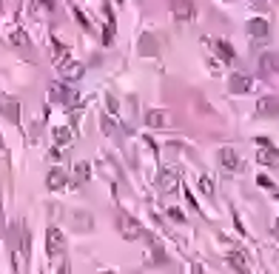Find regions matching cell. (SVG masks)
<instances>
[{
  "label": "cell",
  "mask_w": 279,
  "mask_h": 274,
  "mask_svg": "<svg viewBox=\"0 0 279 274\" xmlns=\"http://www.w3.org/2000/svg\"><path fill=\"white\" fill-rule=\"evenodd\" d=\"M86 74V69H83V63H77V60H63L60 63V77H63V83H74V80H80Z\"/></svg>",
  "instance_id": "obj_7"
},
{
  "label": "cell",
  "mask_w": 279,
  "mask_h": 274,
  "mask_svg": "<svg viewBox=\"0 0 279 274\" xmlns=\"http://www.w3.org/2000/svg\"><path fill=\"white\" fill-rule=\"evenodd\" d=\"M145 123H148L151 129H163L165 126V112H160V108H148V112H145Z\"/></svg>",
  "instance_id": "obj_18"
},
{
  "label": "cell",
  "mask_w": 279,
  "mask_h": 274,
  "mask_svg": "<svg viewBox=\"0 0 279 274\" xmlns=\"http://www.w3.org/2000/svg\"><path fill=\"white\" fill-rule=\"evenodd\" d=\"M200 191H202V195H208V197H211V195L216 191L214 177H211V174H202V177H200Z\"/></svg>",
  "instance_id": "obj_21"
},
{
  "label": "cell",
  "mask_w": 279,
  "mask_h": 274,
  "mask_svg": "<svg viewBox=\"0 0 279 274\" xmlns=\"http://www.w3.org/2000/svg\"><path fill=\"white\" fill-rule=\"evenodd\" d=\"M0 149H3V137H0Z\"/></svg>",
  "instance_id": "obj_35"
},
{
  "label": "cell",
  "mask_w": 279,
  "mask_h": 274,
  "mask_svg": "<svg viewBox=\"0 0 279 274\" xmlns=\"http://www.w3.org/2000/svg\"><path fill=\"white\" fill-rule=\"evenodd\" d=\"M49 100L63 103V106H74L77 103V92H72L66 83H49Z\"/></svg>",
  "instance_id": "obj_3"
},
{
  "label": "cell",
  "mask_w": 279,
  "mask_h": 274,
  "mask_svg": "<svg viewBox=\"0 0 279 274\" xmlns=\"http://www.w3.org/2000/svg\"><path fill=\"white\" fill-rule=\"evenodd\" d=\"M106 103H108V115L117 117V97L114 94H106Z\"/></svg>",
  "instance_id": "obj_28"
},
{
  "label": "cell",
  "mask_w": 279,
  "mask_h": 274,
  "mask_svg": "<svg viewBox=\"0 0 279 274\" xmlns=\"http://www.w3.org/2000/svg\"><path fill=\"white\" fill-rule=\"evenodd\" d=\"M74 140V131L69 129V126H60V129H54V143L57 146H66Z\"/></svg>",
  "instance_id": "obj_20"
},
{
  "label": "cell",
  "mask_w": 279,
  "mask_h": 274,
  "mask_svg": "<svg viewBox=\"0 0 279 274\" xmlns=\"http://www.w3.org/2000/svg\"><path fill=\"white\" fill-rule=\"evenodd\" d=\"M63 252H66V234L57 226H49V231H46V254L49 257H60Z\"/></svg>",
  "instance_id": "obj_2"
},
{
  "label": "cell",
  "mask_w": 279,
  "mask_h": 274,
  "mask_svg": "<svg viewBox=\"0 0 279 274\" xmlns=\"http://www.w3.org/2000/svg\"><path fill=\"white\" fill-rule=\"evenodd\" d=\"M228 89L234 94H248L251 89H254V80H251L245 72H234V74H231V80H228Z\"/></svg>",
  "instance_id": "obj_9"
},
{
  "label": "cell",
  "mask_w": 279,
  "mask_h": 274,
  "mask_svg": "<svg viewBox=\"0 0 279 274\" xmlns=\"http://www.w3.org/2000/svg\"><path fill=\"white\" fill-rule=\"evenodd\" d=\"M12 43H15V46H23V49H29L32 40H29V35H26L23 29H15V32H12Z\"/></svg>",
  "instance_id": "obj_23"
},
{
  "label": "cell",
  "mask_w": 279,
  "mask_h": 274,
  "mask_svg": "<svg viewBox=\"0 0 279 274\" xmlns=\"http://www.w3.org/2000/svg\"><path fill=\"white\" fill-rule=\"evenodd\" d=\"M216 157H220V166L225 169V172H239V169H242V157H239L234 149H228V146H225V149H220V154H216Z\"/></svg>",
  "instance_id": "obj_8"
},
{
  "label": "cell",
  "mask_w": 279,
  "mask_h": 274,
  "mask_svg": "<svg viewBox=\"0 0 279 274\" xmlns=\"http://www.w3.org/2000/svg\"><path fill=\"white\" fill-rule=\"evenodd\" d=\"M140 54H145V58H154V54H160L157 40H154L151 35H143V37H140Z\"/></svg>",
  "instance_id": "obj_17"
},
{
  "label": "cell",
  "mask_w": 279,
  "mask_h": 274,
  "mask_svg": "<svg viewBox=\"0 0 279 274\" xmlns=\"http://www.w3.org/2000/svg\"><path fill=\"white\" fill-rule=\"evenodd\" d=\"M114 220H117V231H120V234H122L126 240H143V237H145V240H151L148 234H145V229L140 226V220H134V217L126 214V211H117Z\"/></svg>",
  "instance_id": "obj_1"
},
{
  "label": "cell",
  "mask_w": 279,
  "mask_h": 274,
  "mask_svg": "<svg viewBox=\"0 0 279 274\" xmlns=\"http://www.w3.org/2000/svg\"><path fill=\"white\" fill-rule=\"evenodd\" d=\"M245 32H248L251 37H259V40H262V37H268V20H265V17H254V20H248V26H245Z\"/></svg>",
  "instance_id": "obj_14"
},
{
  "label": "cell",
  "mask_w": 279,
  "mask_h": 274,
  "mask_svg": "<svg viewBox=\"0 0 279 274\" xmlns=\"http://www.w3.org/2000/svg\"><path fill=\"white\" fill-rule=\"evenodd\" d=\"M74 220H77V226H80V231H88L94 226V220L88 214H74Z\"/></svg>",
  "instance_id": "obj_25"
},
{
  "label": "cell",
  "mask_w": 279,
  "mask_h": 274,
  "mask_svg": "<svg viewBox=\"0 0 279 274\" xmlns=\"http://www.w3.org/2000/svg\"><path fill=\"white\" fill-rule=\"evenodd\" d=\"M257 115L265 117V120H271V117H279V97L273 94H265L257 100Z\"/></svg>",
  "instance_id": "obj_6"
},
{
  "label": "cell",
  "mask_w": 279,
  "mask_h": 274,
  "mask_svg": "<svg viewBox=\"0 0 279 274\" xmlns=\"http://www.w3.org/2000/svg\"><path fill=\"white\" fill-rule=\"evenodd\" d=\"M83 180H88V166H86V163H80V166L77 169H74V186H77V183H83Z\"/></svg>",
  "instance_id": "obj_24"
},
{
  "label": "cell",
  "mask_w": 279,
  "mask_h": 274,
  "mask_svg": "<svg viewBox=\"0 0 279 274\" xmlns=\"http://www.w3.org/2000/svg\"><path fill=\"white\" fill-rule=\"evenodd\" d=\"M51 54H54V63H63V60H66V46L63 43H60V40H57V37H54V40H51Z\"/></svg>",
  "instance_id": "obj_22"
},
{
  "label": "cell",
  "mask_w": 279,
  "mask_h": 274,
  "mask_svg": "<svg viewBox=\"0 0 279 274\" xmlns=\"http://www.w3.org/2000/svg\"><path fill=\"white\" fill-rule=\"evenodd\" d=\"M234 226H236V231H239V234H248V229L242 226V220H239V214H236V211H234Z\"/></svg>",
  "instance_id": "obj_30"
},
{
  "label": "cell",
  "mask_w": 279,
  "mask_h": 274,
  "mask_svg": "<svg viewBox=\"0 0 279 274\" xmlns=\"http://www.w3.org/2000/svg\"><path fill=\"white\" fill-rule=\"evenodd\" d=\"M66 183H69V174H66L63 169H51V172L46 174V186H49L51 191H60V188H66Z\"/></svg>",
  "instance_id": "obj_11"
},
{
  "label": "cell",
  "mask_w": 279,
  "mask_h": 274,
  "mask_svg": "<svg viewBox=\"0 0 279 274\" xmlns=\"http://www.w3.org/2000/svg\"><path fill=\"white\" fill-rule=\"evenodd\" d=\"M171 15L179 23H191L197 17V6H194V0H171Z\"/></svg>",
  "instance_id": "obj_4"
},
{
  "label": "cell",
  "mask_w": 279,
  "mask_h": 274,
  "mask_svg": "<svg viewBox=\"0 0 279 274\" xmlns=\"http://www.w3.org/2000/svg\"><path fill=\"white\" fill-rule=\"evenodd\" d=\"M257 160L262 163V166H271V169H279V152L273 149L271 143L268 146H259V154H257Z\"/></svg>",
  "instance_id": "obj_10"
},
{
  "label": "cell",
  "mask_w": 279,
  "mask_h": 274,
  "mask_svg": "<svg viewBox=\"0 0 279 274\" xmlns=\"http://www.w3.org/2000/svg\"><path fill=\"white\" fill-rule=\"evenodd\" d=\"M177 174L174 172H160L157 174V188L163 191V195H171V191H177Z\"/></svg>",
  "instance_id": "obj_12"
},
{
  "label": "cell",
  "mask_w": 279,
  "mask_h": 274,
  "mask_svg": "<svg viewBox=\"0 0 279 274\" xmlns=\"http://www.w3.org/2000/svg\"><path fill=\"white\" fill-rule=\"evenodd\" d=\"M29 249H32V237H29V231H23V240H20V254L26 260H29Z\"/></svg>",
  "instance_id": "obj_26"
},
{
  "label": "cell",
  "mask_w": 279,
  "mask_h": 274,
  "mask_svg": "<svg viewBox=\"0 0 279 274\" xmlns=\"http://www.w3.org/2000/svg\"><path fill=\"white\" fill-rule=\"evenodd\" d=\"M43 6H49V9H54V0H40Z\"/></svg>",
  "instance_id": "obj_33"
},
{
  "label": "cell",
  "mask_w": 279,
  "mask_h": 274,
  "mask_svg": "<svg viewBox=\"0 0 279 274\" xmlns=\"http://www.w3.org/2000/svg\"><path fill=\"white\" fill-rule=\"evenodd\" d=\"M168 217H171V220H177V223H182V220H185L179 209H171V211H168Z\"/></svg>",
  "instance_id": "obj_32"
},
{
  "label": "cell",
  "mask_w": 279,
  "mask_h": 274,
  "mask_svg": "<svg viewBox=\"0 0 279 274\" xmlns=\"http://www.w3.org/2000/svg\"><path fill=\"white\" fill-rule=\"evenodd\" d=\"M257 183H259V186H262V188H273L271 177H265V174H259V177H257Z\"/></svg>",
  "instance_id": "obj_31"
},
{
  "label": "cell",
  "mask_w": 279,
  "mask_h": 274,
  "mask_svg": "<svg viewBox=\"0 0 279 274\" xmlns=\"http://www.w3.org/2000/svg\"><path fill=\"white\" fill-rule=\"evenodd\" d=\"M151 252H154V254H151V260H154V263H165V260H168L163 249H151Z\"/></svg>",
  "instance_id": "obj_29"
},
{
  "label": "cell",
  "mask_w": 279,
  "mask_h": 274,
  "mask_svg": "<svg viewBox=\"0 0 279 274\" xmlns=\"http://www.w3.org/2000/svg\"><path fill=\"white\" fill-rule=\"evenodd\" d=\"M0 115L6 117L9 123H20V103H17V97L0 94Z\"/></svg>",
  "instance_id": "obj_5"
},
{
  "label": "cell",
  "mask_w": 279,
  "mask_h": 274,
  "mask_svg": "<svg viewBox=\"0 0 279 274\" xmlns=\"http://www.w3.org/2000/svg\"><path fill=\"white\" fill-rule=\"evenodd\" d=\"M100 129L106 131L108 137H117V134H120V126L114 123V115H103V117H100Z\"/></svg>",
  "instance_id": "obj_19"
},
{
  "label": "cell",
  "mask_w": 279,
  "mask_h": 274,
  "mask_svg": "<svg viewBox=\"0 0 279 274\" xmlns=\"http://www.w3.org/2000/svg\"><path fill=\"white\" fill-rule=\"evenodd\" d=\"M205 46H211V49H214V51H216V54H220L222 60H228V63H231V60L236 58L234 46H231L228 40H205Z\"/></svg>",
  "instance_id": "obj_13"
},
{
  "label": "cell",
  "mask_w": 279,
  "mask_h": 274,
  "mask_svg": "<svg viewBox=\"0 0 279 274\" xmlns=\"http://www.w3.org/2000/svg\"><path fill=\"white\" fill-rule=\"evenodd\" d=\"M0 226H3V206H0Z\"/></svg>",
  "instance_id": "obj_34"
},
{
  "label": "cell",
  "mask_w": 279,
  "mask_h": 274,
  "mask_svg": "<svg viewBox=\"0 0 279 274\" xmlns=\"http://www.w3.org/2000/svg\"><path fill=\"white\" fill-rule=\"evenodd\" d=\"M228 263L236 268V271H248V260H245V249L234 245V249L228 252Z\"/></svg>",
  "instance_id": "obj_16"
},
{
  "label": "cell",
  "mask_w": 279,
  "mask_h": 274,
  "mask_svg": "<svg viewBox=\"0 0 279 274\" xmlns=\"http://www.w3.org/2000/svg\"><path fill=\"white\" fill-rule=\"evenodd\" d=\"M259 72H262L265 77L276 74L279 72V58H276V54H271V51H268V54H262V58H259Z\"/></svg>",
  "instance_id": "obj_15"
},
{
  "label": "cell",
  "mask_w": 279,
  "mask_h": 274,
  "mask_svg": "<svg viewBox=\"0 0 279 274\" xmlns=\"http://www.w3.org/2000/svg\"><path fill=\"white\" fill-rule=\"evenodd\" d=\"M74 17H77V23H80V26H83V29H86V32H91V23H88V17L83 15V12H80L77 6H74Z\"/></svg>",
  "instance_id": "obj_27"
}]
</instances>
